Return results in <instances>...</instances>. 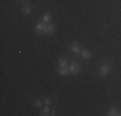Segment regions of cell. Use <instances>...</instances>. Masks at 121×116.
Returning <instances> with one entry per match:
<instances>
[{
	"mask_svg": "<svg viewBox=\"0 0 121 116\" xmlns=\"http://www.w3.org/2000/svg\"><path fill=\"white\" fill-rule=\"evenodd\" d=\"M41 21L44 22V23H50V21H52V14L50 13H45L44 16H43Z\"/></svg>",
	"mask_w": 121,
	"mask_h": 116,
	"instance_id": "cell-9",
	"label": "cell"
},
{
	"mask_svg": "<svg viewBox=\"0 0 121 116\" xmlns=\"http://www.w3.org/2000/svg\"><path fill=\"white\" fill-rule=\"evenodd\" d=\"M41 104H43V102H41L40 99H36L35 102H34V106L37 107V108H39V107H41Z\"/></svg>",
	"mask_w": 121,
	"mask_h": 116,
	"instance_id": "cell-13",
	"label": "cell"
},
{
	"mask_svg": "<svg viewBox=\"0 0 121 116\" xmlns=\"http://www.w3.org/2000/svg\"><path fill=\"white\" fill-rule=\"evenodd\" d=\"M58 65H59V67H68V59L66 57H62V58H59L58 59Z\"/></svg>",
	"mask_w": 121,
	"mask_h": 116,
	"instance_id": "cell-5",
	"label": "cell"
},
{
	"mask_svg": "<svg viewBox=\"0 0 121 116\" xmlns=\"http://www.w3.org/2000/svg\"><path fill=\"white\" fill-rule=\"evenodd\" d=\"M54 30H56L54 25H52V23H48V25H47V35H52V34H54Z\"/></svg>",
	"mask_w": 121,
	"mask_h": 116,
	"instance_id": "cell-11",
	"label": "cell"
},
{
	"mask_svg": "<svg viewBox=\"0 0 121 116\" xmlns=\"http://www.w3.org/2000/svg\"><path fill=\"white\" fill-rule=\"evenodd\" d=\"M19 1H21V3H26V0H19Z\"/></svg>",
	"mask_w": 121,
	"mask_h": 116,
	"instance_id": "cell-15",
	"label": "cell"
},
{
	"mask_svg": "<svg viewBox=\"0 0 121 116\" xmlns=\"http://www.w3.org/2000/svg\"><path fill=\"white\" fill-rule=\"evenodd\" d=\"M107 115L108 116H121V112L116 108V107H109L108 111H107Z\"/></svg>",
	"mask_w": 121,
	"mask_h": 116,
	"instance_id": "cell-4",
	"label": "cell"
},
{
	"mask_svg": "<svg viewBox=\"0 0 121 116\" xmlns=\"http://www.w3.org/2000/svg\"><path fill=\"white\" fill-rule=\"evenodd\" d=\"M44 103L47 104V106H49V104H50V98H49V97H45V99H44Z\"/></svg>",
	"mask_w": 121,
	"mask_h": 116,
	"instance_id": "cell-14",
	"label": "cell"
},
{
	"mask_svg": "<svg viewBox=\"0 0 121 116\" xmlns=\"http://www.w3.org/2000/svg\"><path fill=\"white\" fill-rule=\"evenodd\" d=\"M80 53H81V57L84 58V59H89V58H91V52L88 50V49H82Z\"/></svg>",
	"mask_w": 121,
	"mask_h": 116,
	"instance_id": "cell-7",
	"label": "cell"
},
{
	"mask_svg": "<svg viewBox=\"0 0 121 116\" xmlns=\"http://www.w3.org/2000/svg\"><path fill=\"white\" fill-rule=\"evenodd\" d=\"M47 25L48 23H44V22L36 23L35 25V31L37 34H47Z\"/></svg>",
	"mask_w": 121,
	"mask_h": 116,
	"instance_id": "cell-2",
	"label": "cell"
},
{
	"mask_svg": "<svg viewBox=\"0 0 121 116\" xmlns=\"http://www.w3.org/2000/svg\"><path fill=\"white\" fill-rule=\"evenodd\" d=\"M111 65L107 62H104V63H102V65L99 66V76L100 77H106L107 75L111 72Z\"/></svg>",
	"mask_w": 121,
	"mask_h": 116,
	"instance_id": "cell-1",
	"label": "cell"
},
{
	"mask_svg": "<svg viewBox=\"0 0 121 116\" xmlns=\"http://www.w3.org/2000/svg\"><path fill=\"white\" fill-rule=\"evenodd\" d=\"M22 12H23V14H26V16H28V14H31V12H32V9H31V7L28 4H25L23 8H22Z\"/></svg>",
	"mask_w": 121,
	"mask_h": 116,
	"instance_id": "cell-10",
	"label": "cell"
},
{
	"mask_svg": "<svg viewBox=\"0 0 121 116\" xmlns=\"http://www.w3.org/2000/svg\"><path fill=\"white\" fill-rule=\"evenodd\" d=\"M80 71H81V67H80L77 63H71L70 65V72L71 74L77 75V74H80Z\"/></svg>",
	"mask_w": 121,
	"mask_h": 116,
	"instance_id": "cell-3",
	"label": "cell"
},
{
	"mask_svg": "<svg viewBox=\"0 0 121 116\" xmlns=\"http://www.w3.org/2000/svg\"><path fill=\"white\" fill-rule=\"evenodd\" d=\"M70 48H71V50H72L73 53H79L80 49H81V48H80V44H77V43H72Z\"/></svg>",
	"mask_w": 121,
	"mask_h": 116,
	"instance_id": "cell-8",
	"label": "cell"
},
{
	"mask_svg": "<svg viewBox=\"0 0 121 116\" xmlns=\"http://www.w3.org/2000/svg\"><path fill=\"white\" fill-rule=\"evenodd\" d=\"M49 114H52V111H50V108H49V106H47V107H44V108L41 110V116H47V115H49Z\"/></svg>",
	"mask_w": 121,
	"mask_h": 116,
	"instance_id": "cell-12",
	"label": "cell"
},
{
	"mask_svg": "<svg viewBox=\"0 0 121 116\" xmlns=\"http://www.w3.org/2000/svg\"><path fill=\"white\" fill-rule=\"evenodd\" d=\"M58 74L60 76H67V75L70 74V66H68V67H59Z\"/></svg>",
	"mask_w": 121,
	"mask_h": 116,
	"instance_id": "cell-6",
	"label": "cell"
}]
</instances>
